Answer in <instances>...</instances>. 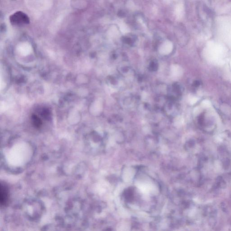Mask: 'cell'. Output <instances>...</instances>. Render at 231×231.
I'll return each instance as SVG.
<instances>
[{
	"mask_svg": "<svg viewBox=\"0 0 231 231\" xmlns=\"http://www.w3.org/2000/svg\"><path fill=\"white\" fill-rule=\"evenodd\" d=\"M10 20L12 24L17 26L28 24L29 23V17L21 11H18L11 15Z\"/></svg>",
	"mask_w": 231,
	"mask_h": 231,
	"instance_id": "cell-1",
	"label": "cell"
},
{
	"mask_svg": "<svg viewBox=\"0 0 231 231\" xmlns=\"http://www.w3.org/2000/svg\"><path fill=\"white\" fill-rule=\"evenodd\" d=\"M8 199V192L6 188L1 186V192H0V202L1 205H4L7 203Z\"/></svg>",
	"mask_w": 231,
	"mask_h": 231,
	"instance_id": "cell-2",
	"label": "cell"
},
{
	"mask_svg": "<svg viewBox=\"0 0 231 231\" xmlns=\"http://www.w3.org/2000/svg\"><path fill=\"white\" fill-rule=\"evenodd\" d=\"M172 50V45L169 43L165 44L161 48L160 52L161 54H164V55H167L169 54Z\"/></svg>",
	"mask_w": 231,
	"mask_h": 231,
	"instance_id": "cell-3",
	"label": "cell"
},
{
	"mask_svg": "<svg viewBox=\"0 0 231 231\" xmlns=\"http://www.w3.org/2000/svg\"><path fill=\"white\" fill-rule=\"evenodd\" d=\"M171 74L173 76H177L179 75L180 69L178 66L176 65L171 66Z\"/></svg>",
	"mask_w": 231,
	"mask_h": 231,
	"instance_id": "cell-4",
	"label": "cell"
}]
</instances>
